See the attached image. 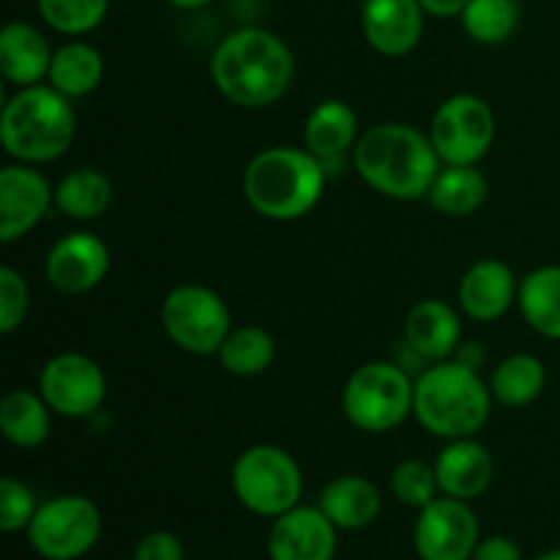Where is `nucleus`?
I'll return each instance as SVG.
<instances>
[{
    "label": "nucleus",
    "mask_w": 560,
    "mask_h": 560,
    "mask_svg": "<svg viewBox=\"0 0 560 560\" xmlns=\"http://www.w3.org/2000/svg\"><path fill=\"white\" fill-rule=\"evenodd\" d=\"M295 60L288 44L262 27H241L224 36L211 55V80L228 102L260 109L288 93Z\"/></svg>",
    "instance_id": "f257e3e1"
},
{
    "label": "nucleus",
    "mask_w": 560,
    "mask_h": 560,
    "mask_svg": "<svg viewBox=\"0 0 560 560\" xmlns=\"http://www.w3.org/2000/svg\"><path fill=\"white\" fill-rule=\"evenodd\" d=\"M355 173L392 200H421L441 170L430 135L408 124H377L353 148Z\"/></svg>",
    "instance_id": "f03ea898"
},
{
    "label": "nucleus",
    "mask_w": 560,
    "mask_h": 560,
    "mask_svg": "<svg viewBox=\"0 0 560 560\" xmlns=\"http://www.w3.org/2000/svg\"><path fill=\"white\" fill-rule=\"evenodd\" d=\"M490 410V386L465 361H435L416 381V421L443 441L474 438L487 424Z\"/></svg>",
    "instance_id": "7ed1b4c3"
},
{
    "label": "nucleus",
    "mask_w": 560,
    "mask_h": 560,
    "mask_svg": "<svg viewBox=\"0 0 560 560\" xmlns=\"http://www.w3.org/2000/svg\"><path fill=\"white\" fill-rule=\"evenodd\" d=\"M326 164L301 148H266L244 170V195L260 217L295 222L320 202Z\"/></svg>",
    "instance_id": "20e7f679"
},
{
    "label": "nucleus",
    "mask_w": 560,
    "mask_h": 560,
    "mask_svg": "<svg viewBox=\"0 0 560 560\" xmlns=\"http://www.w3.org/2000/svg\"><path fill=\"white\" fill-rule=\"evenodd\" d=\"M77 131L71 98L52 85L20 88L0 115V142L22 164H47L63 156Z\"/></svg>",
    "instance_id": "39448f33"
},
{
    "label": "nucleus",
    "mask_w": 560,
    "mask_h": 560,
    "mask_svg": "<svg viewBox=\"0 0 560 560\" xmlns=\"http://www.w3.org/2000/svg\"><path fill=\"white\" fill-rule=\"evenodd\" d=\"M230 485L246 512L277 520L301 503L304 474L293 454L271 443H260L238 454L230 470Z\"/></svg>",
    "instance_id": "423d86ee"
},
{
    "label": "nucleus",
    "mask_w": 560,
    "mask_h": 560,
    "mask_svg": "<svg viewBox=\"0 0 560 560\" xmlns=\"http://www.w3.org/2000/svg\"><path fill=\"white\" fill-rule=\"evenodd\" d=\"M416 383L394 361H370L348 377L342 388V410L361 432H392L413 413Z\"/></svg>",
    "instance_id": "0eeeda50"
},
{
    "label": "nucleus",
    "mask_w": 560,
    "mask_h": 560,
    "mask_svg": "<svg viewBox=\"0 0 560 560\" xmlns=\"http://www.w3.org/2000/svg\"><path fill=\"white\" fill-rule=\"evenodd\" d=\"M25 534L38 558L80 560L98 545L102 512L85 495L49 498L38 503Z\"/></svg>",
    "instance_id": "6e6552de"
},
{
    "label": "nucleus",
    "mask_w": 560,
    "mask_h": 560,
    "mask_svg": "<svg viewBox=\"0 0 560 560\" xmlns=\"http://www.w3.org/2000/svg\"><path fill=\"white\" fill-rule=\"evenodd\" d=\"M230 310L217 290L206 284H180L162 304V326L170 342L191 355L219 353L230 326Z\"/></svg>",
    "instance_id": "1a4fd4ad"
},
{
    "label": "nucleus",
    "mask_w": 560,
    "mask_h": 560,
    "mask_svg": "<svg viewBox=\"0 0 560 560\" xmlns=\"http://www.w3.org/2000/svg\"><path fill=\"white\" fill-rule=\"evenodd\" d=\"M427 135L443 164H476L495 140V115L485 98L457 93L435 109Z\"/></svg>",
    "instance_id": "9d476101"
},
{
    "label": "nucleus",
    "mask_w": 560,
    "mask_h": 560,
    "mask_svg": "<svg viewBox=\"0 0 560 560\" xmlns=\"http://www.w3.org/2000/svg\"><path fill=\"white\" fill-rule=\"evenodd\" d=\"M479 541V517L470 509V501L438 495L419 509L413 547L421 560H470Z\"/></svg>",
    "instance_id": "9b49d317"
},
{
    "label": "nucleus",
    "mask_w": 560,
    "mask_h": 560,
    "mask_svg": "<svg viewBox=\"0 0 560 560\" xmlns=\"http://www.w3.org/2000/svg\"><path fill=\"white\" fill-rule=\"evenodd\" d=\"M38 392L52 413L63 419H88L107 399V375L82 353H60L44 364Z\"/></svg>",
    "instance_id": "f8f14e48"
},
{
    "label": "nucleus",
    "mask_w": 560,
    "mask_h": 560,
    "mask_svg": "<svg viewBox=\"0 0 560 560\" xmlns=\"http://www.w3.org/2000/svg\"><path fill=\"white\" fill-rule=\"evenodd\" d=\"M55 206V189L36 164H5L0 170V241L25 238Z\"/></svg>",
    "instance_id": "ddd939ff"
},
{
    "label": "nucleus",
    "mask_w": 560,
    "mask_h": 560,
    "mask_svg": "<svg viewBox=\"0 0 560 560\" xmlns=\"http://www.w3.org/2000/svg\"><path fill=\"white\" fill-rule=\"evenodd\" d=\"M337 525L320 506H295L273 520L268 530L271 560H334L337 556Z\"/></svg>",
    "instance_id": "4468645a"
},
{
    "label": "nucleus",
    "mask_w": 560,
    "mask_h": 560,
    "mask_svg": "<svg viewBox=\"0 0 560 560\" xmlns=\"http://www.w3.org/2000/svg\"><path fill=\"white\" fill-rule=\"evenodd\" d=\"M49 284L66 295H80L98 288L109 271V249L98 235L69 233L55 241L44 262Z\"/></svg>",
    "instance_id": "2eb2a0df"
},
{
    "label": "nucleus",
    "mask_w": 560,
    "mask_h": 560,
    "mask_svg": "<svg viewBox=\"0 0 560 560\" xmlns=\"http://www.w3.org/2000/svg\"><path fill=\"white\" fill-rule=\"evenodd\" d=\"M424 9L419 0H364L361 31L366 44L386 58H402L424 36Z\"/></svg>",
    "instance_id": "dca6fc26"
},
{
    "label": "nucleus",
    "mask_w": 560,
    "mask_h": 560,
    "mask_svg": "<svg viewBox=\"0 0 560 560\" xmlns=\"http://www.w3.org/2000/svg\"><path fill=\"white\" fill-rule=\"evenodd\" d=\"M435 474L441 495L474 501L490 490L495 463H492V454L474 438H459V441H448V446L438 454Z\"/></svg>",
    "instance_id": "f3484780"
},
{
    "label": "nucleus",
    "mask_w": 560,
    "mask_h": 560,
    "mask_svg": "<svg viewBox=\"0 0 560 560\" xmlns=\"http://www.w3.org/2000/svg\"><path fill=\"white\" fill-rule=\"evenodd\" d=\"M517 279L501 260H479L459 279V306L479 323H492L506 315L517 301Z\"/></svg>",
    "instance_id": "a211bd4d"
},
{
    "label": "nucleus",
    "mask_w": 560,
    "mask_h": 560,
    "mask_svg": "<svg viewBox=\"0 0 560 560\" xmlns=\"http://www.w3.org/2000/svg\"><path fill=\"white\" fill-rule=\"evenodd\" d=\"M463 339V323L457 310L446 301L424 299L405 317V342L427 361H446Z\"/></svg>",
    "instance_id": "6ab92c4d"
},
{
    "label": "nucleus",
    "mask_w": 560,
    "mask_h": 560,
    "mask_svg": "<svg viewBox=\"0 0 560 560\" xmlns=\"http://www.w3.org/2000/svg\"><path fill=\"white\" fill-rule=\"evenodd\" d=\"M52 47L31 22H9L0 31V74L16 88L38 85L47 80Z\"/></svg>",
    "instance_id": "aec40b11"
},
{
    "label": "nucleus",
    "mask_w": 560,
    "mask_h": 560,
    "mask_svg": "<svg viewBox=\"0 0 560 560\" xmlns=\"http://www.w3.org/2000/svg\"><path fill=\"white\" fill-rule=\"evenodd\" d=\"M359 142V115L339 98L317 104L304 120V145L323 164L342 159Z\"/></svg>",
    "instance_id": "412c9836"
},
{
    "label": "nucleus",
    "mask_w": 560,
    "mask_h": 560,
    "mask_svg": "<svg viewBox=\"0 0 560 560\" xmlns=\"http://www.w3.org/2000/svg\"><path fill=\"white\" fill-rule=\"evenodd\" d=\"M381 492L364 476H339L323 487L317 506L339 530H364L381 514Z\"/></svg>",
    "instance_id": "4be33fe9"
},
{
    "label": "nucleus",
    "mask_w": 560,
    "mask_h": 560,
    "mask_svg": "<svg viewBox=\"0 0 560 560\" xmlns=\"http://www.w3.org/2000/svg\"><path fill=\"white\" fill-rule=\"evenodd\" d=\"M52 408L42 392L14 388L0 399V432L16 448H38L49 438Z\"/></svg>",
    "instance_id": "5701e85b"
},
{
    "label": "nucleus",
    "mask_w": 560,
    "mask_h": 560,
    "mask_svg": "<svg viewBox=\"0 0 560 560\" xmlns=\"http://www.w3.org/2000/svg\"><path fill=\"white\" fill-rule=\"evenodd\" d=\"M487 191L490 184L476 164H446L438 170L427 200L446 217H470L487 200Z\"/></svg>",
    "instance_id": "b1692460"
},
{
    "label": "nucleus",
    "mask_w": 560,
    "mask_h": 560,
    "mask_svg": "<svg viewBox=\"0 0 560 560\" xmlns=\"http://www.w3.org/2000/svg\"><path fill=\"white\" fill-rule=\"evenodd\" d=\"M104 77V60L88 42H66L55 49L47 82L69 98H82L98 88Z\"/></svg>",
    "instance_id": "393cba45"
},
{
    "label": "nucleus",
    "mask_w": 560,
    "mask_h": 560,
    "mask_svg": "<svg viewBox=\"0 0 560 560\" xmlns=\"http://www.w3.org/2000/svg\"><path fill=\"white\" fill-rule=\"evenodd\" d=\"M517 304L536 334L560 339V266L534 268L520 282Z\"/></svg>",
    "instance_id": "a878e982"
},
{
    "label": "nucleus",
    "mask_w": 560,
    "mask_h": 560,
    "mask_svg": "<svg viewBox=\"0 0 560 560\" xmlns=\"http://www.w3.org/2000/svg\"><path fill=\"white\" fill-rule=\"evenodd\" d=\"M113 202V180L93 167L71 170L55 186V208L71 219H98Z\"/></svg>",
    "instance_id": "bb28decb"
},
{
    "label": "nucleus",
    "mask_w": 560,
    "mask_h": 560,
    "mask_svg": "<svg viewBox=\"0 0 560 560\" xmlns=\"http://www.w3.org/2000/svg\"><path fill=\"white\" fill-rule=\"evenodd\" d=\"M547 386V370L541 359L530 353H514L495 366L490 381L492 399L506 408H525L536 402Z\"/></svg>",
    "instance_id": "cd10ccee"
},
{
    "label": "nucleus",
    "mask_w": 560,
    "mask_h": 560,
    "mask_svg": "<svg viewBox=\"0 0 560 560\" xmlns=\"http://www.w3.org/2000/svg\"><path fill=\"white\" fill-rule=\"evenodd\" d=\"M219 364L238 377H255L266 372L277 359V342L260 326H241L228 334L219 348Z\"/></svg>",
    "instance_id": "c85d7f7f"
},
{
    "label": "nucleus",
    "mask_w": 560,
    "mask_h": 560,
    "mask_svg": "<svg viewBox=\"0 0 560 560\" xmlns=\"http://www.w3.org/2000/svg\"><path fill=\"white\" fill-rule=\"evenodd\" d=\"M459 20L474 42L503 44L517 31L520 3L517 0H470Z\"/></svg>",
    "instance_id": "c756f323"
},
{
    "label": "nucleus",
    "mask_w": 560,
    "mask_h": 560,
    "mask_svg": "<svg viewBox=\"0 0 560 560\" xmlns=\"http://www.w3.org/2000/svg\"><path fill=\"white\" fill-rule=\"evenodd\" d=\"M42 20L63 36L96 31L109 11V0H36Z\"/></svg>",
    "instance_id": "7c9ffc66"
},
{
    "label": "nucleus",
    "mask_w": 560,
    "mask_h": 560,
    "mask_svg": "<svg viewBox=\"0 0 560 560\" xmlns=\"http://www.w3.org/2000/svg\"><path fill=\"white\" fill-rule=\"evenodd\" d=\"M394 498H397L402 506L410 509H424L427 503H432L441 492L438 487V474L435 465H427L421 459H405L394 468L392 479H388Z\"/></svg>",
    "instance_id": "2f4dec72"
},
{
    "label": "nucleus",
    "mask_w": 560,
    "mask_h": 560,
    "mask_svg": "<svg viewBox=\"0 0 560 560\" xmlns=\"http://www.w3.org/2000/svg\"><path fill=\"white\" fill-rule=\"evenodd\" d=\"M38 503L31 487L22 485L14 476H5L0 481V528L3 534H20L27 530L33 514H36Z\"/></svg>",
    "instance_id": "473e14b6"
},
{
    "label": "nucleus",
    "mask_w": 560,
    "mask_h": 560,
    "mask_svg": "<svg viewBox=\"0 0 560 560\" xmlns=\"http://www.w3.org/2000/svg\"><path fill=\"white\" fill-rule=\"evenodd\" d=\"M31 306V290L20 271L11 266L0 268V334H14L25 323Z\"/></svg>",
    "instance_id": "72a5a7b5"
},
{
    "label": "nucleus",
    "mask_w": 560,
    "mask_h": 560,
    "mask_svg": "<svg viewBox=\"0 0 560 560\" xmlns=\"http://www.w3.org/2000/svg\"><path fill=\"white\" fill-rule=\"evenodd\" d=\"M135 560H186L184 541L170 530H151L137 541Z\"/></svg>",
    "instance_id": "f704fd0d"
},
{
    "label": "nucleus",
    "mask_w": 560,
    "mask_h": 560,
    "mask_svg": "<svg viewBox=\"0 0 560 560\" xmlns=\"http://www.w3.org/2000/svg\"><path fill=\"white\" fill-rule=\"evenodd\" d=\"M470 560H525V558L517 541L509 539V536H485V539L476 545L474 558Z\"/></svg>",
    "instance_id": "c9c22d12"
},
{
    "label": "nucleus",
    "mask_w": 560,
    "mask_h": 560,
    "mask_svg": "<svg viewBox=\"0 0 560 560\" xmlns=\"http://www.w3.org/2000/svg\"><path fill=\"white\" fill-rule=\"evenodd\" d=\"M424 14L430 16H441V20H452V16H463L465 5L470 0H419Z\"/></svg>",
    "instance_id": "e433bc0d"
},
{
    "label": "nucleus",
    "mask_w": 560,
    "mask_h": 560,
    "mask_svg": "<svg viewBox=\"0 0 560 560\" xmlns=\"http://www.w3.org/2000/svg\"><path fill=\"white\" fill-rule=\"evenodd\" d=\"M167 3L175 5V9H180V11H197V9H202V5L213 3V0H167Z\"/></svg>",
    "instance_id": "4c0bfd02"
},
{
    "label": "nucleus",
    "mask_w": 560,
    "mask_h": 560,
    "mask_svg": "<svg viewBox=\"0 0 560 560\" xmlns=\"http://www.w3.org/2000/svg\"><path fill=\"white\" fill-rule=\"evenodd\" d=\"M534 560H560V550H550V552H541L539 558H534Z\"/></svg>",
    "instance_id": "58836bf2"
}]
</instances>
